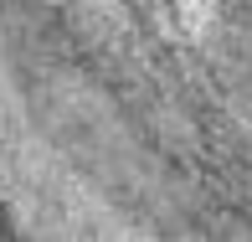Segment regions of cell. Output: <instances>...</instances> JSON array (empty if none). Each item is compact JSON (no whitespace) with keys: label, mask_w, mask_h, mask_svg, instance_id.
<instances>
[{"label":"cell","mask_w":252,"mask_h":242,"mask_svg":"<svg viewBox=\"0 0 252 242\" xmlns=\"http://www.w3.org/2000/svg\"><path fill=\"white\" fill-rule=\"evenodd\" d=\"M0 242H252V5H0Z\"/></svg>","instance_id":"1"}]
</instances>
